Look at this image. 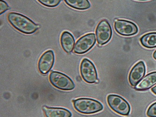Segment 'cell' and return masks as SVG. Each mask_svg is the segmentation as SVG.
<instances>
[{
  "label": "cell",
  "instance_id": "1",
  "mask_svg": "<svg viewBox=\"0 0 156 117\" xmlns=\"http://www.w3.org/2000/svg\"><path fill=\"white\" fill-rule=\"evenodd\" d=\"M8 20L12 27L20 32L31 34L38 30L40 26L36 24L27 16L16 12H11L8 15Z\"/></svg>",
  "mask_w": 156,
  "mask_h": 117
},
{
  "label": "cell",
  "instance_id": "2",
  "mask_svg": "<svg viewBox=\"0 0 156 117\" xmlns=\"http://www.w3.org/2000/svg\"><path fill=\"white\" fill-rule=\"evenodd\" d=\"M72 102L76 110L83 114H94L103 109L101 103L91 98H80L72 100Z\"/></svg>",
  "mask_w": 156,
  "mask_h": 117
},
{
  "label": "cell",
  "instance_id": "3",
  "mask_svg": "<svg viewBox=\"0 0 156 117\" xmlns=\"http://www.w3.org/2000/svg\"><path fill=\"white\" fill-rule=\"evenodd\" d=\"M49 80L54 87L63 90H71L75 87L74 82L70 78L61 72H51Z\"/></svg>",
  "mask_w": 156,
  "mask_h": 117
},
{
  "label": "cell",
  "instance_id": "4",
  "mask_svg": "<svg viewBox=\"0 0 156 117\" xmlns=\"http://www.w3.org/2000/svg\"><path fill=\"white\" fill-rule=\"evenodd\" d=\"M107 101L110 107L116 113L123 116H128L129 114V104L122 97L112 94L108 96Z\"/></svg>",
  "mask_w": 156,
  "mask_h": 117
},
{
  "label": "cell",
  "instance_id": "5",
  "mask_svg": "<svg viewBox=\"0 0 156 117\" xmlns=\"http://www.w3.org/2000/svg\"><path fill=\"white\" fill-rule=\"evenodd\" d=\"M80 73L83 80L88 83H96L98 80L94 65L87 58H84L81 62Z\"/></svg>",
  "mask_w": 156,
  "mask_h": 117
},
{
  "label": "cell",
  "instance_id": "6",
  "mask_svg": "<svg viewBox=\"0 0 156 117\" xmlns=\"http://www.w3.org/2000/svg\"><path fill=\"white\" fill-rule=\"evenodd\" d=\"M96 35L98 43L99 45H104L110 41L112 30L107 20L104 19L98 23L96 30Z\"/></svg>",
  "mask_w": 156,
  "mask_h": 117
},
{
  "label": "cell",
  "instance_id": "7",
  "mask_svg": "<svg viewBox=\"0 0 156 117\" xmlns=\"http://www.w3.org/2000/svg\"><path fill=\"white\" fill-rule=\"evenodd\" d=\"M95 35L89 34L80 37L76 43L74 51L78 55L85 54L91 49L96 43Z\"/></svg>",
  "mask_w": 156,
  "mask_h": 117
},
{
  "label": "cell",
  "instance_id": "8",
  "mask_svg": "<svg viewBox=\"0 0 156 117\" xmlns=\"http://www.w3.org/2000/svg\"><path fill=\"white\" fill-rule=\"evenodd\" d=\"M114 27L119 34L123 36H131L137 34L138 29L132 22L118 19L115 21Z\"/></svg>",
  "mask_w": 156,
  "mask_h": 117
},
{
  "label": "cell",
  "instance_id": "9",
  "mask_svg": "<svg viewBox=\"0 0 156 117\" xmlns=\"http://www.w3.org/2000/svg\"><path fill=\"white\" fill-rule=\"evenodd\" d=\"M55 62V55L52 50L44 53L38 62V69L41 74H47L52 69Z\"/></svg>",
  "mask_w": 156,
  "mask_h": 117
},
{
  "label": "cell",
  "instance_id": "10",
  "mask_svg": "<svg viewBox=\"0 0 156 117\" xmlns=\"http://www.w3.org/2000/svg\"><path fill=\"white\" fill-rule=\"evenodd\" d=\"M146 72L145 64L140 61L136 64L131 70L129 75V80L130 85L135 86L144 76Z\"/></svg>",
  "mask_w": 156,
  "mask_h": 117
},
{
  "label": "cell",
  "instance_id": "11",
  "mask_svg": "<svg viewBox=\"0 0 156 117\" xmlns=\"http://www.w3.org/2000/svg\"><path fill=\"white\" fill-rule=\"evenodd\" d=\"M156 84V72H151L146 75L135 86L137 90H146Z\"/></svg>",
  "mask_w": 156,
  "mask_h": 117
},
{
  "label": "cell",
  "instance_id": "12",
  "mask_svg": "<svg viewBox=\"0 0 156 117\" xmlns=\"http://www.w3.org/2000/svg\"><path fill=\"white\" fill-rule=\"evenodd\" d=\"M43 110L46 117H71L72 116L71 112L64 108L44 106Z\"/></svg>",
  "mask_w": 156,
  "mask_h": 117
},
{
  "label": "cell",
  "instance_id": "13",
  "mask_svg": "<svg viewBox=\"0 0 156 117\" xmlns=\"http://www.w3.org/2000/svg\"><path fill=\"white\" fill-rule=\"evenodd\" d=\"M61 44L62 48L66 53L69 54L73 51L75 44V39L71 33L69 31H64L61 37Z\"/></svg>",
  "mask_w": 156,
  "mask_h": 117
},
{
  "label": "cell",
  "instance_id": "14",
  "mask_svg": "<svg viewBox=\"0 0 156 117\" xmlns=\"http://www.w3.org/2000/svg\"><path fill=\"white\" fill-rule=\"evenodd\" d=\"M140 42L143 47L147 48H156V32H150L143 35L140 38Z\"/></svg>",
  "mask_w": 156,
  "mask_h": 117
},
{
  "label": "cell",
  "instance_id": "15",
  "mask_svg": "<svg viewBox=\"0 0 156 117\" xmlns=\"http://www.w3.org/2000/svg\"><path fill=\"white\" fill-rule=\"evenodd\" d=\"M65 3L70 7L78 10H85L90 8L88 0H64Z\"/></svg>",
  "mask_w": 156,
  "mask_h": 117
},
{
  "label": "cell",
  "instance_id": "16",
  "mask_svg": "<svg viewBox=\"0 0 156 117\" xmlns=\"http://www.w3.org/2000/svg\"><path fill=\"white\" fill-rule=\"evenodd\" d=\"M40 3L48 7H55L60 4L62 0H37Z\"/></svg>",
  "mask_w": 156,
  "mask_h": 117
},
{
  "label": "cell",
  "instance_id": "17",
  "mask_svg": "<svg viewBox=\"0 0 156 117\" xmlns=\"http://www.w3.org/2000/svg\"><path fill=\"white\" fill-rule=\"evenodd\" d=\"M147 115L149 117H156V102L152 104L148 108Z\"/></svg>",
  "mask_w": 156,
  "mask_h": 117
},
{
  "label": "cell",
  "instance_id": "18",
  "mask_svg": "<svg viewBox=\"0 0 156 117\" xmlns=\"http://www.w3.org/2000/svg\"><path fill=\"white\" fill-rule=\"evenodd\" d=\"M9 6L8 5L7 2L3 0L0 1V14L2 15L3 13L9 9Z\"/></svg>",
  "mask_w": 156,
  "mask_h": 117
},
{
  "label": "cell",
  "instance_id": "19",
  "mask_svg": "<svg viewBox=\"0 0 156 117\" xmlns=\"http://www.w3.org/2000/svg\"><path fill=\"white\" fill-rule=\"evenodd\" d=\"M151 91H152V92H153L154 94L156 95V86L153 87V88L151 89Z\"/></svg>",
  "mask_w": 156,
  "mask_h": 117
},
{
  "label": "cell",
  "instance_id": "20",
  "mask_svg": "<svg viewBox=\"0 0 156 117\" xmlns=\"http://www.w3.org/2000/svg\"><path fill=\"white\" fill-rule=\"evenodd\" d=\"M153 57L154 58V59L156 60V50L154 51V53L153 54Z\"/></svg>",
  "mask_w": 156,
  "mask_h": 117
},
{
  "label": "cell",
  "instance_id": "21",
  "mask_svg": "<svg viewBox=\"0 0 156 117\" xmlns=\"http://www.w3.org/2000/svg\"><path fill=\"white\" fill-rule=\"evenodd\" d=\"M137 1H148V0H137Z\"/></svg>",
  "mask_w": 156,
  "mask_h": 117
}]
</instances>
